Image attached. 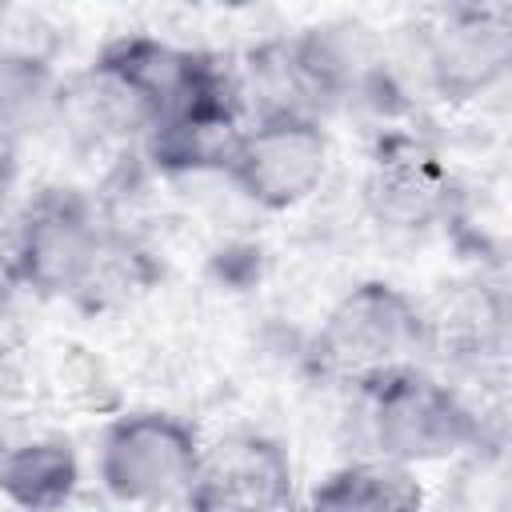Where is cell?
<instances>
[{
    "mask_svg": "<svg viewBox=\"0 0 512 512\" xmlns=\"http://www.w3.org/2000/svg\"><path fill=\"white\" fill-rule=\"evenodd\" d=\"M368 400V436L380 460L416 468L448 460L480 440V416L456 388L408 364L360 388Z\"/></svg>",
    "mask_w": 512,
    "mask_h": 512,
    "instance_id": "obj_2",
    "label": "cell"
},
{
    "mask_svg": "<svg viewBox=\"0 0 512 512\" xmlns=\"http://www.w3.org/2000/svg\"><path fill=\"white\" fill-rule=\"evenodd\" d=\"M104 228L76 188H44L20 216L8 272L40 296H72Z\"/></svg>",
    "mask_w": 512,
    "mask_h": 512,
    "instance_id": "obj_5",
    "label": "cell"
},
{
    "mask_svg": "<svg viewBox=\"0 0 512 512\" xmlns=\"http://www.w3.org/2000/svg\"><path fill=\"white\" fill-rule=\"evenodd\" d=\"M288 512H304V508H288Z\"/></svg>",
    "mask_w": 512,
    "mask_h": 512,
    "instance_id": "obj_16",
    "label": "cell"
},
{
    "mask_svg": "<svg viewBox=\"0 0 512 512\" xmlns=\"http://www.w3.org/2000/svg\"><path fill=\"white\" fill-rule=\"evenodd\" d=\"M304 512H424V488L412 468L376 456L328 472Z\"/></svg>",
    "mask_w": 512,
    "mask_h": 512,
    "instance_id": "obj_11",
    "label": "cell"
},
{
    "mask_svg": "<svg viewBox=\"0 0 512 512\" xmlns=\"http://www.w3.org/2000/svg\"><path fill=\"white\" fill-rule=\"evenodd\" d=\"M328 172V132L312 116H256L228 160V180L260 208L284 212L316 192Z\"/></svg>",
    "mask_w": 512,
    "mask_h": 512,
    "instance_id": "obj_4",
    "label": "cell"
},
{
    "mask_svg": "<svg viewBox=\"0 0 512 512\" xmlns=\"http://www.w3.org/2000/svg\"><path fill=\"white\" fill-rule=\"evenodd\" d=\"M308 352L320 376L364 388L428 352L424 308L388 280H364L328 308Z\"/></svg>",
    "mask_w": 512,
    "mask_h": 512,
    "instance_id": "obj_1",
    "label": "cell"
},
{
    "mask_svg": "<svg viewBox=\"0 0 512 512\" xmlns=\"http://www.w3.org/2000/svg\"><path fill=\"white\" fill-rule=\"evenodd\" d=\"M204 444L172 412H128L100 440V484L120 504H164L188 496L200 476Z\"/></svg>",
    "mask_w": 512,
    "mask_h": 512,
    "instance_id": "obj_3",
    "label": "cell"
},
{
    "mask_svg": "<svg viewBox=\"0 0 512 512\" xmlns=\"http://www.w3.org/2000/svg\"><path fill=\"white\" fill-rule=\"evenodd\" d=\"M240 100L180 112L148 132V156L168 172H228L240 144Z\"/></svg>",
    "mask_w": 512,
    "mask_h": 512,
    "instance_id": "obj_9",
    "label": "cell"
},
{
    "mask_svg": "<svg viewBox=\"0 0 512 512\" xmlns=\"http://www.w3.org/2000/svg\"><path fill=\"white\" fill-rule=\"evenodd\" d=\"M60 76L56 68L28 48H0V144L40 132L60 112Z\"/></svg>",
    "mask_w": 512,
    "mask_h": 512,
    "instance_id": "obj_12",
    "label": "cell"
},
{
    "mask_svg": "<svg viewBox=\"0 0 512 512\" xmlns=\"http://www.w3.org/2000/svg\"><path fill=\"white\" fill-rule=\"evenodd\" d=\"M364 200L380 224L416 232L452 216V176L420 144L388 140L372 160Z\"/></svg>",
    "mask_w": 512,
    "mask_h": 512,
    "instance_id": "obj_8",
    "label": "cell"
},
{
    "mask_svg": "<svg viewBox=\"0 0 512 512\" xmlns=\"http://www.w3.org/2000/svg\"><path fill=\"white\" fill-rule=\"evenodd\" d=\"M148 284H152V264H148L144 248H136L128 236L104 228V236H100L92 260H88L72 300L92 308V312H104V308L128 304Z\"/></svg>",
    "mask_w": 512,
    "mask_h": 512,
    "instance_id": "obj_13",
    "label": "cell"
},
{
    "mask_svg": "<svg viewBox=\"0 0 512 512\" xmlns=\"http://www.w3.org/2000/svg\"><path fill=\"white\" fill-rule=\"evenodd\" d=\"M420 60L428 84L444 100H472L488 92L512 64V24L504 8H448L420 32Z\"/></svg>",
    "mask_w": 512,
    "mask_h": 512,
    "instance_id": "obj_6",
    "label": "cell"
},
{
    "mask_svg": "<svg viewBox=\"0 0 512 512\" xmlns=\"http://www.w3.org/2000/svg\"><path fill=\"white\" fill-rule=\"evenodd\" d=\"M8 184H12V148H8V144H0V200H4Z\"/></svg>",
    "mask_w": 512,
    "mask_h": 512,
    "instance_id": "obj_14",
    "label": "cell"
},
{
    "mask_svg": "<svg viewBox=\"0 0 512 512\" xmlns=\"http://www.w3.org/2000/svg\"><path fill=\"white\" fill-rule=\"evenodd\" d=\"M188 504L192 512H288L296 508L292 460L268 436H228L212 452L204 448Z\"/></svg>",
    "mask_w": 512,
    "mask_h": 512,
    "instance_id": "obj_7",
    "label": "cell"
},
{
    "mask_svg": "<svg viewBox=\"0 0 512 512\" xmlns=\"http://www.w3.org/2000/svg\"><path fill=\"white\" fill-rule=\"evenodd\" d=\"M80 460L68 440L36 436L0 456V496L20 512H56L76 496Z\"/></svg>",
    "mask_w": 512,
    "mask_h": 512,
    "instance_id": "obj_10",
    "label": "cell"
},
{
    "mask_svg": "<svg viewBox=\"0 0 512 512\" xmlns=\"http://www.w3.org/2000/svg\"><path fill=\"white\" fill-rule=\"evenodd\" d=\"M0 300H4V268H0Z\"/></svg>",
    "mask_w": 512,
    "mask_h": 512,
    "instance_id": "obj_15",
    "label": "cell"
}]
</instances>
